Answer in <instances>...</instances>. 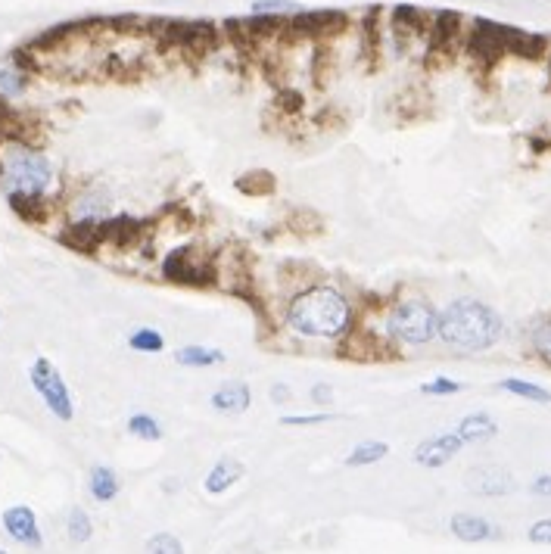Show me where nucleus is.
I'll return each instance as SVG.
<instances>
[{"label": "nucleus", "mask_w": 551, "mask_h": 554, "mask_svg": "<svg viewBox=\"0 0 551 554\" xmlns=\"http://www.w3.org/2000/svg\"><path fill=\"white\" fill-rule=\"evenodd\" d=\"M284 318L293 334L306 340H343L352 330L355 309L343 290L330 284H312L287 302Z\"/></svg>", "instance_id": "1"}, {"label": "nucleus", "mask_w": 551, "mask_h": 554, "mask_svg": "<svg viewBox=\"0 0 551 554\" xmlns=\"http://www.w3.org/2000/svg\"><path fill=\"white\" fill-rule=\"evenodd\" d=\"M505 334V321L480 299H455L439 312L436 340L455 352H486Z\"/></svg>", "instance_id": "2"}, {"label": "nucleus", "mask_w": 551, "mask_h": 554, "mask_svg": "<svg viewBox=\"0 0 551 554\" xmlns=\"http://www.w3.org/2000/svg\"><path fill=\"white\" fill-rule=\"evenodd\" d=\"M0 184L7 200H50L47 193L57 184V172L32 144L10 141L0 147Z\"/></svg>", "instance_id": "3"}, {"label": "nucleus", "mask_w": 551, "mask_h": 554, "mask_svg": "<svg viewBox=\"0 0 551 554\" xmlns=\"http://www.w3.org/2000/svg\"><path fill=\"white\" fill-rule=\"evenodd\" d=\"M387 340L402 346H427L436 340L439 312L424 299H402L387 312Z\"/></svg>", "instance_id": "4"}, {"label": "nucleus", "mask_w": 551, "mask_h": 554, "mask_svg": "<svg viewBox=\"0 0 551 554\" xmlns=\"http://www.w3.org/2000/svg\"><path fill=\"white\" fill-rule=\"evenodd\" d=\"M29 380L35 386V393L41 396V402L47 405V411L60 421H72L75 418V399L69 393V386L60 374V368L50 362L47 355H38L32 368H29Z\"/></svg>", "instance_id": "5"}, {"label": "nucleus", "mask_w": 551, "mask_h": 554, "mask_svg": "<svg viewBox=\"0 0 551 554\" xmlns=\"http://www.w3.org/2000/svg\"><path fill=\"white\" fill-rule=\"evenodd\" d=\"M162 277L169 284L184 287H215L218 271L209 262V256H200L197 246H178L162 259Z\"/></svg>", "instance_id": "6"}, {"label": "nucleus", "mask_w": 551, "mask_h": 554, "mask_svg": "<svg viewBox=\"0 0 551 554\" xmlns=\"http://www.w3.org/2000/svg\"><path fill=\"white\" fill-rule=\"evenodd\" d=\"M349 29V13L343 10H296L287 16V38L293 41H327Z\"/></svg>", "instance_id": "7"}, {"label": "nucleus", "mask_w": 551, "mask_h": 554, "mask_svg": "<svg viewBox=\"0 0 551 554\" xmlns=\"http://www.w3.org/2000/svg\"><path fill=\"white\" fill-rule=\"evenodd\" d=\"M508 32V25L477 19L474 32H467V53L483 63H499L502 57H508Z\"/></svg>", "instance_id": "8"}, {"label": "nucleus", "mask_w": 551, "mask_h": 554, "mask_svg": "<svg viewBox=\"0 0 551 554\" xmlns=\"http://www.w3.org/2000/svg\"><path fill=\"white\" fill-rule=\"evenodd\" d=\"M32 72H35V57H29L25 50L10 53V57L0 63V103H13L29 91Z\"/></svg>", "instance_id": "9"}, {"label": "nucleus", "mask_w": 551, "mask_h": 554, "mask_svg": "<svg viewBox=\"0 0 551 554\" xmlns=\"http://www.w3.org/2000/svg\"><path fill=\"white\" fill-rule=\"evenodd\" d=\"M464 486L483 498H502L514 489V477L499 464H477L464 474Z\"/></svg>", "instance_id": "10"}, {"label": "nucleus", "mask_w": 551, "mask_h": 554, "mask_svg": "<svg viewBox=\"0 0 551 554\" xmlns=\"http://www.w3.org/2000/svg\"><path fill=\"white\" fill-rule=\"evenodd\" d=\"M464 449V442L455 430H446V433H433L427 436L424 442H418L415 449V464L427 467V470H436V467H446L458 452Z\"/></svg>", "instance_id": "11"}, {"label": "nucleus", "mask_w": 551, "mask_h": 554, "mask_svg": "<svg viewBox=\"0 0 551 554\" xmlns=\"http://www.w3.org/2000/svg\"><path fill=\"white\" fill-rule=\"evenodd\" d=\"M4 530L10 533V539H16L19 545H32L41 548V530H38V517L29 505H13L4 511Z\"/></svg>", "instance_id": "12"}, {"label": "nucleus", "mask_w": 551, "mask_h": 554, "mask_svg": "<svg viewBox=\"0 0 551 554\" xmlns=\"http://www.w3.org/2000/svg\"><path fill=\"white\" fill-rule=\"evenodd\" d=\"M449 530H452V536H455L458 542H471V545L489 542V539L499 536V526H495L492 520H486V517H480V514H471V511L452 514Z\"/></svg>", "instance_id": "13"}, {"label": "nucleus", "mask_w": 551, "mask_h": 554, "mask_svg": "<svg viewBox=\"0 0 551 554\" xmlns=\"http://www.w3.org/2000/svg\"><path fill=\"white\" fill-rule=\"evenodd\" d=\"M209 405H212L218 414H243V411H250V405H253L250 383H243V380L222 383V386H218V390L209 396Z\"/></svg>", "instance_id": "14"}, {"label": "nucleus", "mask_w": 551, "mask_h": 554, "mask_svg": "<svg viewBox=\"0 0 551 554\" xmlns=\"http://www.w3.org/2000/svg\"><path fill=\"white\" fill-rule=\"evenodd\" d=\"M430 57L433 53H452L461 38V16L458 13H433L430 19Z\"/></svg>", "instance_id": "15"}, {"label": "nucleus", "mask_w": 551, "mask_h": 554, "mask_svg": "<svg viewBox=\"0 0 551 554\" xmlns=\"http://www.w3.org/2000/svg\"><path fill=\"white\" fill-rule=\"evenodd\" d=\"M243 477H246L243 461L225 455V458H218V461L209 467V474H206V480H203V489H206L209 495H225V492H228L234 483H240Z\"/></svg>", "instance_id": "16"}, {"label": "nucleus", "mask_w": 551, "mask_h": 554, "mask_svg": "<svg viewBox=\"0 0 551 554\" xmlns=\"http://www.w3.org/2000/svg\"><path fill=\"white\" fill-rule=\"evenodd\" d=\"M66 246H72L75 253L94 256L103 246V221H72V225L60 234Z\"/></svg>", "instance_id": "17"}, {"label": "nucleus", "mask_w": 551, "mask_h": 554, "mask_svg": "<svg viewBox=\"0 0 551 554\" xmlns=\"http://www.w3.org/2000/svg\"><path fill=\"white\" fill-rule=\"evenodd\" d=\"M430 19H433V13H424V10H418V7H408V4L396 7L393 16H390V29H393V35H396L399 47H405V38L411 41L415 35H424L427 25H430Z\"/></svg>", "instance_id": "18"}, {"label": "nucleus", "mask_w": 551, "mask_h": 554, "mask_svg": "<svg viewBox=\"0 0 551 554\" xmlns=\"http://www.w3.org/2000/svg\"><path fill=\"white\" fill-rule=\"evenodd\" d=\"M458 436H461V442L467 446H477V442H489V439H495V433H499V424H495V418L489 411H471V414H464V418L458 421V430H455Z\"/></svg>", "instance_id": "19"}, {"label": "nucleus", "mask_w": 551, "mask_h": 554, "mask_svg": "<svg viewBox=\"0 0 551 554\" xmlns=\"http://www.w3.org/2000/svg\"><path fill=\"white\" fill-rule=\"evenodd\" d=\"M88 489H91V495H94V502L109 505V502H116V495L122 492V480H119V474H116L113 467L97 464V467H91Z\"/></svg>", "instance_id": "20"}, {"label": "nucleus", "mask_w": 551, "mask_h": 554, "mask_svg": "<svg viewBox=\"0 0 551 554\" xmlns=\"http://www.w3.org/2000/svg\"><path fill=\"white\" fill-rule=\"evenodd\" d=\"M508 53H511V57H520V60H545L548 38L545 35H533V32L511 29L508 32Z\"/></svg>", "instance_id": "21"}, {"label": "nucleus", "mask_w": 551, "mask_h": 554, "mask_svg": "<svg viewBox=\"0 0 551 554\" xmlns=\"http://www.w3.org/2000/svg\"><path fill=\"white\" fill-rule=\"evenodd\" d=\"M175 362L181 368H215V365H222L225 362V352L222 349H215V346H181L175 352Z\"/></svg>", "instance_id": "22"}, {"label": "nucleus", "mask_w": 551, "mask_h": 554, "mask_svg": "<svg viewBox=\"0 0 551 554\" xmlns=\"http://www.w3.org/2000/svg\"><path fill=\"white\" fill-rule=\"evenodd\" d=\"M234 187L243 193V197H271V193L278 190V181H274V175L268 169H250L234 181Z\"/></svg>", "instance_id": "23"}, {"label": "nucleus", "mask_w": 551, "mask_h": 554, "mask_svg": "<svg viewBox=\"0 0 551 554\" xmlns=\"http://www.w3.org/2000/svg\"><path fill=\"white\" fill-rule=\"evenodd\" d=\"M499 390H502V393H508V396H517V399L536 402V405H548V402H551V393L545 390V386L533 383V380L505 377V380H499Z\"/></svg>", "instance_id": "24"}, {"label": "nucleus", "mask_w": 551, "mask_h": 554, "mask_svg": "<svg viewBox=\"0 0 551 554\" xmlns=\"http://www.w3.org/2000/svg\"><path fill=\"white\" fill-rule=\"evenodd\" d=\"M390 455V446L380 439H365L358 442V446L346 455V467H368V464H377Z\"/></svg>", "instance_id": "25"}, {"label": "nucleus", "mask_w": 551, "mask_h": 554, "mask_svg": "<svg viewBox=\"0 0 551 554\" xmlns=\"http://www.w3.org/2000/svg\"><path fill=\"white\" fill-rule=\"evenodd\" d=\"M128 346L134 352H141V355H156L165 349V337L159 334L156 327H137L128 334Z\"/></svg>", "instance_id": "26"}, {"label": "nucleus", "mask_w": 551, "mask_h": 554, "mask_svg": "<svg viewBox=\"0 0 551 554\" xmlns=\"http://www.w3.org/2000/svg\"><path fill=\"white\" fill-rule=\"evenodd\" d=\"M128 433L134 439H144V442H159L162 439V424L147 411H137L128 418Z\"/></svg>", "instance_id": "27"}, {"label": "nucleus", "mask_w": 551, "mask_h": 554, "mask_svg": "<svg viewBox=\"0 0 551 554\" xmlns=\"http://www.w3.org/2000/svg\"><path fill=\"white\" fill-rule=\"evenodd\" d=\"M94 536V523H91V517H88V511L85 508H72V514H69V539L72 542H88Z\"/></svg>", "instance_id": "28"}, {"label": "nucleus", "mask_w": 551, "mask_h": 554, "mask_svg": "<svg viewBox=\"0 0 551 554\" xmlns=\"http://www.w3.org/2000/svg\"><path fill=\"white\" fill-rule=\"evenodd\" d=\"M147 554H184V545L175 533H156L144 545Z\"/></svg>", "instance_id": "29"}, {"label": "nucleus", "mask_w": 551, "mask_h": 554, "mask_svg": "<svg viewBox=\"0 0 551 554\" xmlns=\"http://www.w3.org/2000/svg\"><path fill=\"white\" fill-rule=\"evenodd\" d=\"M464 390V383L452 380V377H433L427 383H421V393L424 396H455Z\"/></svg>", "instance_id": "30"}, {"label": "nucleus", "mask_w": 551, "mask_h": 554, "mask_svg": "<svg viewBox=\"0 0 551 554\" xmlns=\"http://www.w3.org/2000/svg\"><path fill=\"white\" fill-rule=\"evenodd\" d=\"M334 421V414L330 411H318V414H287L281 418V427H321V424H330Z\"/></svg>", "instance_id": "31"}, {"label": "nucleus", "mask_w": 551, "mask_h": 554, "mask_svg": "<svg viewBox=\"0 0 551 554\" xmlns=\"http://www.w3.org/2000/svg\"><path fill=\"white\" fill-rule=\"evenodd\" d=\"M533 346H536V352H539L542 362L551 365V321H545V324L536 330V334H533Z\"/></svg>", "instance_id": "32"}, {"label": "nucleus", "mask_w": 551, "mask_h": 554, "mask_svg": "<svg viewBox=\"0 0 551 554\" xmlns=\"http://www.w3.org/2000/svg\"><path fill=\"white\" fill-rule=\"evenodd\" d=\"M293 7H299V4H293V0H256L253 4V13H290Z\"/></svg>", "instance_id": "33"}, {"label": "nucleus", "mask_w": 551, "mask_h": 554, "mask_svg": "<svg viewBox=\"0 0 551 554\" xmlns=\"http://www.w3.org/2000/svg\"><path fill=\"white\" fill-rule=\"evenodd\" d=\"M527 539H530L533 545H551V517H545V520H536V523L530 526Z\"/></svg>", "instance_id": "34"}, {"label": "nucleus", "mask_w": 551, "mask_h": 554, "mask_svg": "<svg viewBox=\"0 0 551 554\" xmlns=\"http://www.w3.org/2000/svg\"><path fill=\"white\" fill-rule=\"evenodd\" d=\"M309 399L315 402V405H334V386L330 383H324V380H318L312 390H309Z\"/></svg>", "instance_id": "35"}, {"label": "nucleus", "mask_w": 551, "mask_h": 554, "mask_svg": "<svg viewBox=\"0 0 551 554\" xmlns=\"http://www.w3.org/2000/svg\"><path fill=\"white\" fill-rule=\"evenodd\" d=\"M290 399H293V390H290L287 383H274V386H271V402H274V405H287Z\"/></svg>", "instance_id": "36"}, {"label": "nucleus", "mask_w": 551, "mask_h": 554, "mask_svg": "<svg viewBox=\"0 0 551 554\" xmlns=\"http://www.w3.org/2000/svg\"><path fill=\"white\" fill-rule=\"evenodd\" d=\"M530 492L539 495V498H551V474H542L530 483Z\"/></svg>", "instance_id": "37"}, {"label": "nucleus", "mask_w": 551, "mask_h": 554, "mask_svg": "<svg viewBox=\"0 0 551 554\" xmlns=\"http://www.w3.org/2000/svg\"><path fill=\"white\" fill-rule=\"evenodd\" d=\"M545 60H548V75H551V41H548V53H545Z\"/></svg>", "instance_id": "38"}, {"label": "nucleus", "mask_w": 551, "mask_h": 554, "mask_svg": "<svg viewBox=\"0 0 551 554\" xmlns=\"http://www.w3.org/2000/svg\"><path fill=\"white\" fill-rule=\"evenodd\" d=\"M0 554H7V551H0Z\"/></svg>", "instance_id": "39"}]
</instances>
